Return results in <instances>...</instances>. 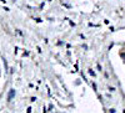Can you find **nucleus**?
<instances>
[{
    "label": "nucleus",
    "instance_id": "nucleus-1",
    "mask_svg": "<svg viewBox=\"0 0 125 113\" xmlns=\"http://www.w3.org/2000/svg\"><path fill=\"white\" fill-rule=\"evenodd\" d=\"M14 96H15V89H11V91H10V93H9V96H8V99L11 101L14 98Z\"/></svg>",
    "mask_w": 125,
    "mask_h": 113
},
{
    "label": "nucleus",
    "instance_id": "nucleus-2",
    "mask_svg": "<svg viewBox=\"0 0 125 113\" xmlns=\"http://www.w3.org/2000/svg\"><path fill=\"white\" fill-rule=\"evenodd\" d=\"M124 58H125V57H124Z\"/></svg>",
    "mask_w": 125,
    "mask_h": 113
}]
</instances>
